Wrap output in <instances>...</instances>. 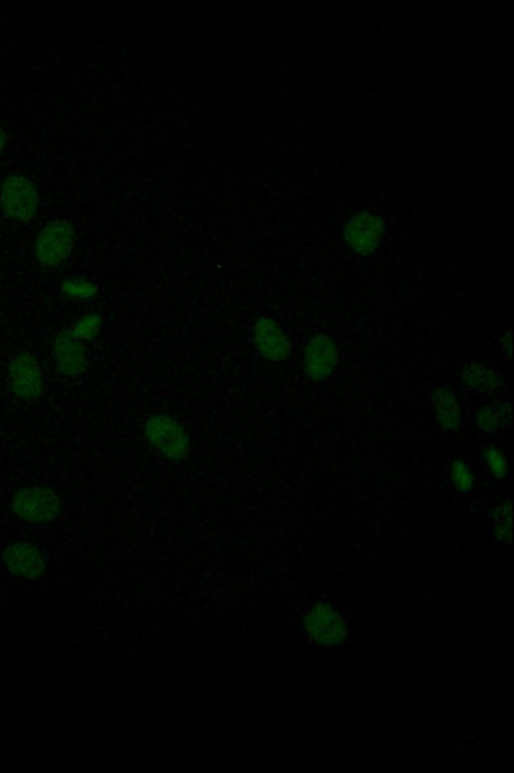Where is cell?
I'll list each match as a JSON object with an SVG mask.
<instances>
[{"mask_svg":"<svg viewBox=\"0 0 514 773\" xmlns=\"http://www.w3.org/2000/svg\"><path fill=\"white\" fill-rule=\"evenodd\" d=\"M40 206L38 190L31 179L23 174H12L0 187V208L8 219L29 222L34 219Z\"/></svg>","mask_w":514,"mask_h":773,"instance_id":"6da1fadb","label":"cell"},{"mask_svg":"<svg viewBox=\"0 0 514 773\" xmlns=\"http://www.w3.org/2000/svg\"><path fill=\"white\" fill-rule=\"evenodd\" d=\"M76 244V231L72 223L54 220L43 227L35 239V257L46 268L64 263L72 255Z\"/></svg>","mask_w":514,"mask_h":773,"instance_id":"7a4b0ae2","label":"cell"},{"mask_svg":"<svg viewBox=\"0 0 514 773\" xmlns=\"http://www.w3.org/2000/svg\"><path fill=\"white\" fill-rule=\"evenodd\" d=\"M12 510L23 521L45 524L59 516L61 500L48 487H24L13 497Z\"/></svg>","mask_w":514,"mask_h":773,"instance_id":"3957f363","label":"cell"},{"mask_svg":"<svg viewBox=\"0 0 514 773\" xmlns=\"http://www.w3.org/2000/svg\"><path fill=\"white\" fill-rule=\"evenodd\" d=\"M146 437L162 456L179 461L189 454L190 440L186 429L170 416H151L146 423Z\"/></svg>","mask_w":514,"mask_h":773,"instance_id":"277c9868","label":"cell"},{"mask_svg":"<svg viewBox=\"0 0 514 773\" xmlns=\"http://www.w3.org/2000/svg\"><path fill=\"white\" fill-rule=\"evenodd\" d=\"M386 223L377 212L363 211L353 215L345 225L344 238L348 249L356 255H371L382 244Z\"/></svg>","mask_w":514,"mask_h":773,"instance_id":"5b68a950","label":"cell"},{"mask_svg":"<svg viewBox=\"0 0 514 773\" xmlns=\"http://www.w3.org/2000/svg\"><path fill=\"white\" fill-rule=\"evenodd\" d=\"M307 638L322 647H336L348 638L347 623L328 604H317L304 620Z\"/></svg>","mask_w":514,"mask_h":773,"instance_id":"8992f818","label":"cell"},{"mask_svg":"<svg viewBox=\"0 0 514 773\" xmlns=\"http://www.w3.org/2000/svg\"><path fill=\"white\" fill-rule=\"evenodd\" d=\"M8 385L18 399L35 400L45 389L42 367L37 359L23 351L8 364Z\"/></svg>","mask_w":514,"mask_h":773,"instance_id":"52a82bcc","label":"cell"},{"mask_svg":"<svg viewBox=\"0 0 514 773\" xmlns=\"http://www.w3.org/2000/svg\"><path fill=\"white\" fill-rule=\"evenodd\" d=\"M339 361V350L334 340L326 334L315 336L304 350V370L314 381H325L333 375Z\"/></svg>","mask_w":514,"mask_h":773,"instance_id":"ba28073f","label":"cell"},{"mask_svg":"<svg viewBox=\"0 0 514 773\" xmlns=\"http://www.w3.org/2000/svg\"><path fill=\"white\" fill-rule=\"evenodd\" d=\"M254 344L266 361L282 362L292 353V342L273 318L260 317L254 325Z\"/></svg>","mask_w":514,"mask_h":773,"instance_id":"9c48e42d","label":"cell"},{"mask_svg":"<svg viewBox=\"0 0 514 773\" xmlns=\"http://www.w3.org/2000/svg\"><path fill=\"white\" fill-rule=\"evenodd\" d=\"M53 358L56 367L65 377H78L87 369L86 348L70 329L57 334L53 342Z\"/></svg>","mask_w":514,"mask_h":773,"instance_id":"30bf717a","label":"cell"},{"mask_svg":"<svg viewBox=\"0 0 514 773\" xmlns=\"http://www.w3.org/2000/svg\"><path fill=\"white\" fill-rule=\"evenodd\" d=\"M4 562L8 570L24 579H37L45 571V557L29 543H13L5 549Z\"/></svg>","mask_w":514,"mask_h":773,"instance_id":"8fae6325","label":"cell"},{"mask_svg":"<svg viewBox=\"0 0 514 773\" xmlns=\"http://www.w3.org/2000/svg\"><path fill=\"white\" fill-rule=\"evenodd\" d=\"M435 416L442 429L459 430L462 427V408L458 397L451 393L450 389L435 388L432 393Z\"/></svg>","mask_w":514,"mask_h":773,"instance_id":"7c38bea8","label":"cell"},{"mask_svg":"<svg viewBox=\"0 0 514 773\" xmlns=\"http://www.w3.org/2000/svg\"><path fill=\"white\" fill-rule=\"evenodd\" d=\"M461 380L469 388L480 391V393H496L505 385L496 370L488 364H483V362L465 364L461 372Z\"/></svg>","mask_w":514,"mask_h":773,"instance_id":"4fadbf2b","label":"cell"},{"mask_svg":"<svg viewBox=\"0 0 514 773\" xmlns=\"http://www.w3.org/2000/svg\"><path fill=\"white\" fill-rule=\"evenodd\" d=\"M511 418V404L507 400H499L494 405H484L478 410L477 424L484 432H496L503 423Z\"/></svg>","mask_w":514,"mask_h":773,"instance_id":"5bb4252c","label":"cell"},{"mask_svg":"<svg viewBox=\"0 0 514 773\" xmlns=\"http://www.w3.org/2000/svg\"><path fill=\"white\" fill-rule=\"evenodd\" d=\"M61 291L62 295L75 299V301H89V299H94L95 296L99 295L97 285L89 280L81 279V277L64 280Z\"/></svg>","mask_w":514,"mask_h":773,"instance_id":"9a60e30c","label":"cell"},{"mask_svg":"<svg viewBox=\"0 0 514 773\" xmlns=\"http://www.w3.org/2000/svg\"><path fill=\"white\" fill-rule=\"evenodd\" d=\"M494 528L497 540L503 544H511L513 540V503L505 502L494 511Z\"/></svg>","mask_w":514,"mask_h":773,"instance_id":"2e32d148","label":"cell"},{"mask_svg":"<svg viewBox=\"0 0 514 773\" xmlns=\"http://www.w3.org/2000/svg\"><path fill=\"white\" fill-rule=\"evenodd\" d=\"M102 328L103 320L99 313H87V315L76 321L70 331L73 332V336L76 339H80L81 342H87V340H94L95 337H99Z\"/></svg>","mask_w":514,"mask_h":773,"instance_id":"e0dca14e","label":"cell"},{"mask_svg":"<svg viewBox=\"0 0 514 773\" xmlns=\"http://www.w3.org/2000/svg\"><path fill=\"white\" fill-rule=\"evenodd\" d=\"M451 481H453L454 487L458 489L461 494H472L473 486H475V478H473L472 470L469 465L462 461H454L450 468Z\"/></svg>","mask_w":514,"mask_h":773,"instance_id":"ac0fdd59","label":"cell"},{"mask_svg":"<svg viewBox=\"0 0 514 773\" xmlns=\"http://www.w3.org/2000/svg\"><path fill=\"white\" fill-rule=\"evenodd\" d=\"M484 459H486V464H488L492 475L496 476L497 479L507 476L508 459L499 448L488 446V448L484 449Z\"/></svg>","mask_w":514,"mask_h":773,"instance_id":"d6986e66","label":"cell"},{"mask_svg":"<svg viewBox=\"0 0 514 773\" xmlns=\"http://www.w3.org/2000/svg\"><path fill=\"white\" fill-rule=\"evenodd\" d=\"M500 348H502L505 355H508V359L511 361V332L503 334L502 339H500Z\"/></svg>","mask_w":514,"mask_h":773,"instance_id":"ffe728a7","label":"cell"},{"mask_svg":"<svg viewBox=\"0 0 514 773\" xmlns=\"http://www.w3.org/2000/svg\"><path fill=\"white\" fill-rule=\"evenodd\" d=\"M5 146H7V136H5L4 129L0 127V154L5 151Z\"/></svg>","mask_w":514,"mask_h":773,"instance_id":"44dd1931","label":"cell"}]
</instances>
